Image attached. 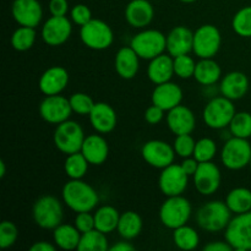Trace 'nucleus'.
I'll return each instance as SVG.
<instances>
[{
    "label": "nucleus",
    "mask_w": 251,
    "mask_h": 251,
    "mask_svg": "<svg viewBox=\"0 0 251 251\" xmlns=\"http://www.w3.org/2000/svg\"><path fill=\"white\" fill-rule=\"evenodd\" d=\"M64 203L74 212H91L100 202L98 193L82 179H70L61 190Z\"/></svg>",
    "instance_id": "1"
},
{
    "label": "nucleus",
    "mask_w": 251,
    "mask_h": 251,
    "mask_svg": "<svg viewBox=\"0 0 251 251\" xmlns=\"http://www.w3.org/2000/svg\"><path fill=\"white\" fill-rule=\"evenodd\" d=\"M232 211L227 206L226 201L215 200L206 202L199 208L196 213V222L201 229L210 233H217L226 230L229 225Z\"/></svg>",
    "instance_id": "2"
},
{
    "label": "nucleus",
    "mask_w": 251,
    "mask_h": 251,
    "mask_svg": "<svg viewBox=\"0 0 251 251\" xmlns=\"http://www.w3.org/2000/svg\"><path fill=\"white\" fill-rule=\"evenodd\" d=\"M193 213L190 201L183 195L169 196L159 208V221L168 229H176L186 225Z\"/></svg>",
    "instance_id": "3"
},
{
    "label": "nucleus",
    "mask_w": 251,
    "mask_h": 251,
    "mask_svg": "<svg viewBox=\"0 0 251 251\" xmlns=\"http://www.w3.org/2000/svg\"><path fill=\"white\" fill-rule=\"evenodd\" d=\"M32 217L34 223L42 229H55L63 222V205L55 196H41L34 202Z\"/></svg>",
    "instance_id": "4"
},
{
    "label": "nucleus",
    "mask_w": 251,
    "mask_h": 251,
    "mask_svg": "<svg viewBox=\"0 0 251 251\" xmlns=\"http://www.w3.org/2000/svg\"><path fill=\"white\" fill-rule=\"evenodd\" d=\"M235 113L237 110L235 105L233 104V100L221 95L208 100L203 108L202 118L208 127L221 130L229 126Z\"/></svg>",
    "instance_id": "5"
},
{
    "label": "nucleus",
    "mask_w": 251,
    "mask_h": 251,
    "mask_svg": "<svg viewBox=\"0 0 251 251\" xmlns=\"http://www.w3.org/2000/svg\"><path fill=\"white\" fill-rule=\"evenodd\" d=\"M130 47L144 60H151L167 50V36L158 29H142L132 37Z\"/></svg>",
    "instance_id": "6"
},
{
    "label": "nucleus",
    "mask_w": 251,
    "mask_h": 251,
    "mask_svg": "<svg viewBox=\"0 0 251 251\" xmlns=\"http://www.w3.org/2000/svg\"><path fill=\"white\" fill-rule=\"evenodd\" d=\"M85 132L82 126L75 120H66L56 125L53 135V141L56 149L64 154L80 152L85 141Z\"/></svg>",
    "instance_id": "7"
},
{
    "label": "nucleus",
    "mask_w": 251,
    "mask_h": 251,
    "mask_svg": "<svg viewBox=\"0 0 251 251\" xmlns=\"http://www.w3.org/2000/svg\"><path fill=\"white\" fill-rule=\"evenodd\" d=\"M81 42L92 50H105L114 42L113 29L103 20L92 19L90 22L81 26Z\"/></svg>",
    "instance_id": "8"
},
{
    "label": "nucleus",
    "mask_w": 251,
    "mask_h": 251,
    "mask_svg": "<svg viewBox=\"0 0 251 251\" xmlns=\"http://www.w3.org/2000/svg\"><path fill=\"white\" fill-rule=\"evenodd\" d=\"M251 145L248 139L229 137L221 151L222 164L229 171H240L250 164Z\"/></svg>",
    "instance_id": "9"
},
{
    "label": "nucleus",
    "mask_w": 251,
    "mask_h": 251,
    "mask_svg": "<svg viewBox=\"0 0 251 251\" xmlns=\"http://www.w3.org/2000/svg\"><path fill=\"white\" fill-rule=\"evenodd\" d=\"M222 46V34L213 25H202L194 32L193 51L200 59L215 58Z\"/></svg>",
    "instance_id": "10"
},
{
    "label": "nucleus",
    "mask_w": 251,
    "mask_h": 251,
    "mask_svg": "<svg viewBox=\"0 0 251 251\" xmlns=\"http://www.w3.org/2000/svg\"><path fill=\"white\" fill-rule=\"evenodd\" d=\"M225 238L233 250H251V211L235 215L225 232Z\"/></svg>",
    "instance_id": "11"
},
{
    "label": "nucleus",
    "mask_w": 251,
    "mask_h": 251,
    "mask_svg": "<svg viewBox=\"0 0 251 251\" xmlns=\"http://www.w3.org/2000/svg\"><path fill=\"white\" fill-rule=\"evenodd\" d=\"M73 113L70 100L61 95L46 96L39 104V115L49 124L58 125L66 122Z\"/></svg>",
    "instance_id": "12"
},
{
    "label": "nucleus",
    "mask_w": 251,
    "mask_h": 251,
    "mask_svg": "<svg viewBox=\"0 0 251 251\" xmlns=\"http://www.w3.org/2000/svg\"><path fill=\"white\" fill-rule=\"evenodd\" d=\"M174 147L163 140H150L141 149V156L149 166L163 169L174 163L176 158Z\"/></svg>",
    "instance_id": "13"
},
{
    "label": "nucleus",
    "mask_w": 251,
    "mask_h": 251,
    "mask_svg": "<svg viewBox=\"0 0 251 251\" xmlns=\"http://www.w3.org/2000/svg\"><path fill=\"white\" fill-rule=\"evenodd\" d=\"M189 184V176L180 164H171L162 169L158 178V188L164 196L183 195Z\"/></svg>",
    "instance_id": "14"
},
{
    "label": "nucleus",
    "mask_w": 251,
    "mask_h": 251,
    "mask_svg": "<svg viewBox=\"0 0 251 251\" xmlns=\"http://www.w3.org/2000/svg\"><path fill=\"white\" fill-rule=\"evenodd\" d=\"M193 179L198 193L203 196H211L220 189L222 176L218 166L212 161L201 162Z\"/></svg>",
    "instance_id": "15"
},
{
    "label": "nucleus",
    "mask_w": 251,
    "mask_h": 251,
    "mask_svg": "<svg viewBox=\"0 0 251 251\" xmlns=\"http://www.w3.org/2000/svg\"><path fill=\"white\" fill-rule=\"evenodd\" d=\"M42 39L50 47L63 46L73 33V25L66 16H51L42 27Z\"/></svg>",
    "instance_id": "16"
},
{
    "label": "nucleus",
    "mask_w": 251,
    "mask_h": 251,
    "mask_svg": "<svg viewBox=\"0 0 251 251\" xmlns=\"http://www.w3.org/2000/svg\"><path fill=\"white\" fill-rule=\"evenodd\" d=\"M11 14L20 26L36 28L43 19V9L38 0H14Z\"/></svg>",
    "instance_id": "17"
},
{
    "label": "nucleus",
    "mask_w": 251,
    "mask_h": 251,
    "mask_svg": "<svg viewBox=\"0 0 251 251\" xmlns=\"http://www.w3.org/2000/svg\"><path fill=\"white\" fill-rule=\"evenodd\" d=\"M70 76L63 66H50L41 75L38 81L39 91L44 96L60 95L68 86Z\"/></svg>",
    "instance_id": "18"
},
{
    "label": "nucleus",
    "mask_w": 251,
    "mask_h": 251,
    "mask_svg": "<svg viewBox=\"0 0 251 251\" xmlns=\"http://www.w3.org/2000/svg\"><path fill=\"white\" fill-rule=\"evenodd\" d=\"M152 104L169 112L173 108L181 104L183 100V90L179 85L168 81V82L156 85L151 96Z\"/></svg>",
    "instance_id": "19"
},
{
    "label": "nucleus",
    "mask_w": 251,
    "mask_h": 251,
    "mask_svg": "<svg viewBox=\"0 0 251 251\" xmlns=\"http://www.w3.org/2000/svg\"><path fill=\"white\" fill-rule=\"evenodd\" d=\"M167 125L174 135L191 134L195 130L196 118L193 110L186 105L179 104L167 114Z\"/></svg>",
    "instance_id": "20"
},
{
    "label": "nucleus",
    "mask_w": 251,
    "mask_h": 251,
    "mask_svg": "<svg viewBox=\"0 0 251 251\" xmlns=\"http://www.w3.org/2000/svg\"><path fill=\"white\" fill-rule=\"evenodd\" d=\"M194 48V32L186 26H176L167 34V51L173 58L189 54Z\"/></svg>",
    "instance_id": "21"
},
{
    "label": "nucleus",
    "mask_w": 251,
    "mask_h": 251,
    "mask_svg": "<svg viewBox=\"0 0 251 251\" xmlns=\"http://www.w3.org/2000/svg\"><path fill=\"white\" fill-rule=\"evenodd\" d=\"M88 118L93 129L100 134H109L118 124L117 112L105 102L96 103Z\"/></svg>",
    "instance_id": "22"
},
{
    "label": "nucleus",
    "mask_w": 251,
    "mask_h": 251,
    "mask_svg": "<svg viewBox=\"0 0 251 251\" xmlns=\"http://www.w3.org/2000/svg\"><path fill=\"white\" fill-rule=\"evenodd\" d=\"M153 16V6L149 0H131L125 7V20L134 28L147 27Z\"/></svg>",
    "instance_id": "23"
},
{
    "label": "nucleus",
    "mask_w": 251,
    "mask_h": 251,
    "mask_svg": "<svg viewBox=\"0 0 251 251\" xmlns=\"http://www.w3.org/2000/svg\"><path fill=\"white\" fill-rule=\"evenodd\" d=\"M249 90V78L242 71H230L221 80L220 92L232 100L244 97Z\"/></svg>",
    "instance_id": "24"
},
{
    "label": "nucleus",
    "mask_w": 251,
    "mask_h": 251,
    "mask_svg": "<svg viewBox=\"0 0 251 251\" xmlns=\"http://www.w3.org/2000/svg\"><path fill=\"white\" fill-rule=\"evenodd\" d=\"M81 152L91 166H100L104 163L109 154V146L102 135L93 134L85 137Z\"/></svg>",
    "instance_id": "25"
},
{
    "label": "nucleus",
    "mask_w": 251,
    "mask_h": 251,
    "mask_svg": "<svg viewBox=\"0 0 251 251\" xmlns=\"http://www.w3.org/2000/svg\"><path fill=\"white\" fill-rule=\"evenodd\" d=\"M174 74V58L171 54H161L156 58L150 60L147 66V77L152 83L159 85V83L168 82L172 80Z\"/></svg>",
    "instance_id": "26"
},
{
    "label": "nucleus",
    "mask_w": 251,
    "mask_h": 251,
    "mask_svg": "<svg viewBox=\"0 0 251 251\" xmlns=\"http://www.w3.org/2000/svg\"><path fill=\"white\" fill-rule=\"evenodd\" d=\"M140 59L141 58L131 47H123L115 55V71L124 80H131L139 73Z\"/></svg>",
    "instance_id": "27"
},
{
    "label": "nucleus",
    "mask_w": 251,
    "mask_h": 251,
    "mask_svg": "<svg viewBox=\"0 0 251 251\" xmlns=\"http://www.w3.org/2000/svg\"><path fill=\"white\" fill-rule=\"evenodd\" d=\"M222 77V69L217 61L210 59H200L196 63L194 78L202 86H212Z\"/></svg>",
    "instance_id": "28"
},
{
    "label": "nucleus",
    "mask_w": 251,
    "mask_h": 251,
    "mask_svg": "<svg viewBox=\"0 0 251 251\" xmlns=\"http://www.w3.org/2000/svg\"><path fill=\"white\" fill-rule=\"evenodd\" d=\"M81 239V233L75 225L61 223L53 229V240L58 248L63 250H77Z\"/></svg>",
    "instance_id": "29"
},
{
    "label": "nucleus",
    "mask_w": 251,
    "mask_h": 251,
    "mask_svg": "<svg viewBox=\"0 0 251 251\" xmlns=\"http://www.w3.org/2000/svg\"><path fill=\"white\" fill-rule=\"evenodd\" d=\"M93 215H95L96 229L100 230L104 234H109L117 230L122 213H119L114 206L104 205L98 207Z\"/></svg>",
    "instance_id": "30"
},
{
    "label": "nucleus",
    "mask_w": 251,
    "mask_h": 251,
    "mask_svg": "<svg viewBox=\"0 0 251 251\" xmlns=\"http://www.w3.org/2000/svg\"><path fill=\"white\" fill-rule=\"evenodd\" d=\"M142 227H144V222H142L141 216L135 211H126L120 215L117 230L123 239L131 240L139 237Z\"/></svg>",
    "instance_id": "31"
},
{
    "label": "nucleus",
    "mask_w": 251,
    "mask_h": 251,
    "mask_svg": "<svg viewBox=\"0 0 251 251\" xmlns=\"http://www.w3.org/2000/svg\"><path fill=\"white\" fill-rule=\"evenodd\" d=\"M226 203L234 215L251 211V190L248 188H235L228 193Z\"/></svg>",
    "instance_id": "32"
},
{
    "label": "nucleus",
    "mask_w": 251,
    "mask_h": 251,
    "mask_svg": "<svg viewBox=\"0 0 251 251\" xmlns=\"http://www.w3.org/2000/svg\"><path fill=\"white\" fill-rule=\"evenodd\" d=\"M173 242L178 249L191 251L200 244V235L193 227L184 225L173 230Z\"/></svg>",
    "instance_id": "33"
},
{
    "label": "nucleus",
    "mask_w": 251,
    "mask_h": 251,
    "mask_svg": "<svg viewBox=\"0 0 251 251\" xmlns=\"http://www.w3.org/2000/svg\"><path fill=\"white\" fill-rule=\"evenodd\" d=\"M109 249L108 247L107 234L98 229H92L81 234L78 243V251H105Z\"/></svg>",
    "instance_id": "34"
},
{
    "label": "nucleus",
    "mask_w": 251,
    "mask_h": 251,
    "mask_svg": "<svg viewBox=\"0 0 251 251\" xmlns=\"http://www.w3.org/2000/svg\"><path fill=\"white\" fill-rule=\"evenodd\" d=\"M88 161L82 152H75L66 156L64 171L70 179H82L88 171Z\"/></svg>",
    "instance_id": "35"
},
{
    "label": "nucleus",
    "mask_w": 251,
    "mask_h": 251,
    "mask_svg": "<svg viewBox=\"0 0 251 251\" xmlns=\"http://www.w3.org/2000/svg\"><path fill=\"white\" fill-rule=\"evenodd\" d=\"M36 42V29L33 27L20 26L11 36V46L17 51H26Z\"/></svg>",
    "instance_id": "36"
},
{
    "label": "nucleus",
    "mask_w": 251,
    "mask_h": 251,
    "mask_svg": "<svg viewBox=\"0 0 251 251\" xmlns=\"http://www.w3.org/2000/svg\"><path fill=\"white\" fill-rule=\"evenodd\" d=\"M228 127L232 136L249 139L251 137V114L249 112L235 113Z\"/></svg>",
    "instance_id": "37"
},
{
    "label": "nucleus",
    "mask_w": 251,
    "mask_h": 251,
    "mask_svg": "<svg viewBox=\"0 0 251 251\" xmlns=\"http://www.w3.org/2000/svg\"><path fill=\"white\" fill-rule=\"evenodd\" d=\"M232 27L238 36L251 38V5L240 9L232 20Z\"/></svg>",
    "instance_id": "38"
},
{
    "label": "nucleus",
    "mask_w": 251,
    "mask_h": 251,
    "mask_svg": "<svg viewBox=\"0 0 251 251\" xmlns=\"http://www.w3.org/2000/svg\"><path fill=\"white\" fill-rule=\"evenodd\" d=\"M216 153H217V145H216L215 140L210 139V137H202L196 141L193 157H195L201 163V162L212 161Z\"/></svg>",
    "instance_id": "39"
},
{
    "label": "nucleus",
    "mask_w": 251,
    "mask_h": 251,
    "mask_svg": "<svg viewBox=\"0 0 251 251\" xmlns=\"http://www.w3.org/2000/svg\"><path fill=\"white\" fill-rule=\"evenodd\" d=\"M195 69V60L189 54H184V55H179L174 58V74L178 77L184 78V80L194 77Z\"/></svg>",
    "instance_id": "40"
},
{
    "label": "nucleus",
    "mask_w": 251,
    "mask_h": 251,
    "mask_svg": "<svg viewBox=\"0 0 251 251\" xmlns=\"http://www.w3.org/2000/svg\"><path fill=\"white\" fill-rule=\"evenodd\" d=\"M69 100H70L73 112L78 115H90V113L92 112L93 107H95L96 104V103L93 102L92 98H91L87 93L83 92L74 93V95L69 98Z\"/></svg>",
    "instance_id": "41"
},
{
    "label": "nucleus",
    "mask_w": 251,
    "mask_h": 251,
    "mask_svg": "<svg viewBox=\"0 0 251 251\" xmlns=\"http://www.w3.org/2000/svg\"><path fill=\"white\" fill-rule=\"evenodd\" d=\"M196 141L191 134H184V135H176V140H174V151H176V156L181 157V158H188V157L194 156V151H195Z\"/></svg>",
    "instance_id": "42"
},
{
    "label": "nucleus",
    "mask_w": 251,
    "mask_h": 251,
    "mask_svg": "<svg viewBox=\"0 0 251 251\" xmlns=\"http://www.w3.org/2000/svg\"><path fill=\"white\" fill-rule=\"evenodd\" d=\"M19 238V229L16 225L10 221H2L0 225V248L7 249L16 243Z\"/></svg>",
    "instance_id": "43"
},
{
    "label": "nucleus",
    "mask_w": 251,
    "mask_h": 251,
    "mask_svg": "<svg viewBox=\"0 0 251 251\" xmlns=\"http://www.w3.org/2000/svg\"><path fill=\"white\" fill-rule=\"evenodd\" d=\"M70 17L73 22L77 26H83L87 22H90L92 17V12H91L90 7L85 4H77L70 10Z\"/></svg>",
    "instance_id": "44"
},
{
    "label": "nucleus",
    "mask_w": 251,
    "mask_h": 251,
    "mask_svg": "<svg viewBox=\"0 0 251 251\" xmlns=\"http://www.w3.org/2000/svg\"><path fill=\"white\" fill-rule=\"evenodd\" d=\"M74 225L75 227L80 230L81 234L86 232H90V230L95 229V215H92L91 212H78L76 213L75 221H74Z\"/></svg>",
    "instance_id": "45"
},
{
    "label": "nucleus",
    "mask_w": 251,
    "mask_h": 251,
    "mask_svg": "<svg viewBox=\"0 0 251 251\" xmlns=\"http://www.w3.org/2000/svg\"><path fill=\"white\" fill-rule=\"evenodd\" d=\"M164 112H166V110H163L162 108L157 107V105H154V104L150 105V107L145 110V120H146V122L151 125L159 124V123L163 120Z\"/></svg>",
    "instance_id": "46"
},
{
    "label": "nucleus",
    "mask_w": 251,
    "mask_h": 251,
    "mask_svg": "<svg viewBox=\"0 0 251 251\" xmlns=\"http://www.w3.org/2000/svg\"><path fill=\"white\" fill-rule=\"evenodd\" d=\"M49 11H50L51 16H66V14L69 12L68 0H50Z\"/></svg>",
    "instance_id": "47"
},
{
    "label": "nucleus",
    "mask_w": 251,
    "mask_h": 251,
    "mask_svg": "<svg viewBox=\"0 0 251 251\" xmlns=\"http://www.w3.org/2000/svg\"><path fill=\"white\" fill-rule=\"evenodd\" d=\"M199 164H200V162L195 157H188V158H184L180 166L189 176H193L196 173V171H198Z\"/></svg>",
    "instance_id": "48"
},
{
    "label": "nucleus",
    "mask_w": 251,
    "mask_h": 251,
    "mask_svg": "<svg viewBox=\"0 0 251 251\" xmlns=\"http://www.w3.org/2000/svg\"><path fill=\"white\" fill-rule=\"evenodd\" d=\"M205 251H232L233 248L230 247L229 243L226 242H212L210 244L205 245L203 248Z\"/></svg>",
    "instance_id": "49"
},
{
    "label": "nucleus",
    "mask_w": 251,
    "mask_h": 251,
    "mask_svg": "<svg viewBox=\"0 0 251 251\" xmlns=\"http://www.w3.org/2000/svg\"><path fill=\"white\" fill-rule=\"evenodd\" d=\"M56 247L51 243L48 242H36L31 248L29 251H55Z\"/></svg>",
    "instance_id": "50"
},
{
    "label": "nucleus",
    "mask_w": 251,
    "mask_h": 251,
    "mask_svg": "<svg viewBox=\"0 0 251 251\" xmlns=\"http://www.w3.org/2000/svg\"><path fill=\"white\" fill-rule=\"evenodd\" d=\"M109 250L110 251H134L135 247L134 245L130 244L126 239H124V240H122V242L114 244L113 247H110Z\"/></svg>",
    "instance_id": "51"
},
{
    "label": "nucleus",
    "mask_w": 251,
    "mask_h": 251,
    "mask_svg": "<svg viewBox=\"0 0 251 251\" xmlns=\"http://www.w3.org/2000/svg\"><path fill=\"white\" fill-rule=\"evenodd\" d=\"M6 174V167H5V162L0 161V178H4Z\"/></svg>",
    "instance_id": "52"
},
{
    "label": "nucleus",
    "mask_w": 251,
    "mask_h": 251,
    "mask_svg": "<svg viewBox=\"0 0 251 251\" xmlns=\"http://www.w3.org/2000/svg\"><path fill=\"white\" fill-rule=\"evenodd\" d=\"M179 1H181V2H185V4H190V2H194V1H196V0H179Z\"/></svg>",
    "instance_id": "53"
},
{
    "label": "nucleus",
    "mask_w": 251,
    "mask_h": 251,
    "mask_svg": "<svg viewBox=\"0 0 251 251\" xmlns=\"http://www.w3.org/2000/svg\"><path fill=\"white\" fill-rule=\"evenodd\" d=\"M250 166H251V159H250Z\"/></svg>",
    "instance_id": "54"
}]
</instances>
